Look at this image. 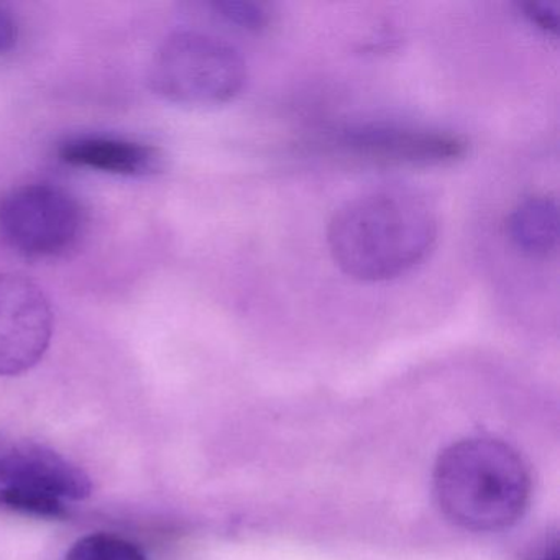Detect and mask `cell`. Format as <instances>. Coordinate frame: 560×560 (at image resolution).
Instances as JSON below:
<instances>
[{
    "label": "cell",
    "mask_w": 560,
    "mask_h": 560,
    "mask_svg": "<svg viewBox=\"0 0 560 560\" xmlns=\"http://www.w3.org/2000/svg\"><path fill=\"white\" fill-rule=\"evenodd\" d=\"M212 9L229 24L248 32H261L271 24L270 5L254 0H219Z\"/></svg>",
    "instance_id": "12"
},
{
    "label": "cell",
    "mask_w": 560,
    "mask_h": 560,
    "mask_svg": "<svg viewBox=\"0 0 560 560\" xmlns=\"http://www.w3.org/2000/svg\"><path fill=\"white\" fill-rule=\"evenodd\" d=\"M19 28L14 18L0 8V54H8L18 44Z\"/></svg>",
    "instance_id": "14"
},
{
    "label": "cell",
    "mask_w": 560,
    "mask_h": 560,
    "mask_svg": "<svg viewBox=\"0 0 560 560\" xmlns=\"http://www.w3.org/2000/svg\"><path fill=\"white\" fill-rule=\"evenodd\" d=\"M438 234V218L424 199L405 189H376L334 212L327 244L347 277L380 283L422 264Z\"/></svg>",
    "instance_id": "1"
},
{
    "label": "cell",
    "mask_w": 560,
    "mask_h": 560,
    "mask_svg": "<svg viewBox=\"0 0 560 560\" xmlns=\"http://www.w3.org/2000/svg\"><path fill=\"white\" fill-rule=\"evenodd\" d=\"M0 485L34 488L80 501L93 491L90 475L65 455L31 439L0 432Z\"/></svg>",
    "instance_id": "7"
},
{
    "label": "cell",
    "mask_w": 560,
    "mask_h": 560,
    "mask_svg": "<svg viewBox=\"0 0 560 560\" xmlns=\"http://www.w3.org/2000/svg\"><path fill=\"white\" fill-rule=\"evenodd\" d=\"M523 560H559V542H557L556 534L542 537L537 540Z\"/></svg>",
    "instance_id": "15"
},
{
    "label": "cell",
    "mask_w": 560,
    "mask_h": 560,
    "mask_svg": "<svg viewBox=\"0 0 560 560\" xmlns=\"http://www.w3.org/2000/svg\"><path fill=\"white\" fill-rule=\"evenodd\" d=\"M511 242L530 257H547L559 244V205L552 196L523 199L506 221Z\"/></svg>",
    "instance_id": "9"
},
{
    "label": "cell",
    "mask_w": 560,
    "mask_h": 560,
    "mask_svg": "<svg viewBox=\"0 0 560 560\" xmlns=\"http://www.w3.org/2000/svg\"><path fill=\"white\" fill-rule=\"evenodd\" d=\"M524 18L546 34L557 35L560 25V4L557 0H526L521 2Z\"/></svg>",
    "instance_id": "13"
},
{
    "label": "cell",
    "mask_w": 560,
    "mask_h": 560,
    "mask_svg": "<svg viewBox=\"0 0 560 560\" xmlns=\"http://www.w3.org/2000/svg\"><path fill=\"white\" fill-rule=\"evenodd\" d=\"M65 560H147L140 547L116 534H90L68 550Z\"/></svg>",
    "instance_id": "11"
},
{
    "label": "cell",
    "mask_w": 560,
    "mask_h": 560,
    "mask_svg": "<svg viewBox=\"0 0 560 560\" xmlns=\"http://www.w3.org/2000/svg\"><path fill=\"white\" fill-rule=\"evenodd\" d=\"M0 508L48 520L68 516L67 503L61 498L15 485H0Z\"/></svg>",
    "instance_id": "10"
},
{
    "label": "cell",
    "mask_w": 560,
    "mask_h": 560,
    "mask_svg": "<svg viewBox=\"0 0 560 560\" xmlns=\"http://www.w3.org/2000/svg\"><path fill=\"white\" fill-rule=\"evenodd\" d=\"M153 93L179 106L231 103L247 83V65L232 45L199 32H176L162 42L149 70Z\"/></svg>",
    "instance_id": "3"
},
{
    "label": "cell",
    "mask_w": 560,
    "mask_h": 560,
    "mask_svg": "<svg viewBox=\"0 0 560 560\" xmlns=\"http://www.w3.org/2000/svg\"><path fill=\"white\" fill-rule=\"evenodd\" d=\"M439 506L457 526L494 533L513 526L527 508L530 475L516 451L497 439L448 445L434 468Z\"/></svg>",
    "instance_id": "2"
},
{
    "label": "cell",
    "mask_w": 560,
    "mask_h": 560,
    "mask_svg": "<svg viewBox=\"0 0 560 560\" xmlns=\"http://www.w3.org/2000/svg\"><path fill=\"white\" fill-rule=\"evenodd\" d=\"M337 145L347 153L389 165L439 166L467 155L462 137L399 124H357L339 130Z\"/></svg>",
    "instance_id": "6"
},
{
    "label": "cell",
    "mask_w": 560,
    "mask_h": 560,
    "mask_svg": "<svg viewBox=\"0 0 560 560\" xmlns=\"http://www.w3.org/2000/svg\"><path fill=\"white\" fill-rule=\"evenodd\" d=\"M83 229L80 202L54 185L22 186L0 201V232L19 254L57 257L77 244Z\"/></svg>",
    "instance_id": "4"
},
{
    "label": "cell",
    "mask_w": 560,
    "mask_h": 560,
    "mask_svg": "<svg viewBox=\"0 0 560 560\" xmlns=\"http://www.w3.org/2000/svg\"><path fill=\"white\" fill-rule=\"evenodd\" d=\"M58 153L68 165L120 176L155 175L163 166L160 150L142 143L104 137L67 140Z\"/></svg>",
    "instance_id": "8"
},
{
    "label": "cell",
    "mask_w": 560,
    "mask_h": 560,
    "mask_svg": "<svg viewBox=\"0 0 560 560\" xmlns=\"http://www.w3.org/2000/svg\"><path fill=\"white\" fill-rule=\"evenodd\" d=\"M51 336L54 311L42 288L22 275H0V376L34 369Z\"/></svg>",
    "instance_id": "5"
}]
</instances>
